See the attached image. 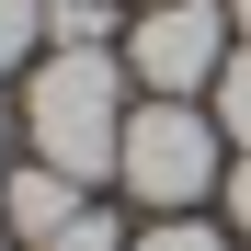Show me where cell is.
Returning a JSON list of instances; mask_svg holds the SVG:
<instances>
[{"label":"cell","mask_w":251,"mask_h":251,"mask_svg":"<svg viewBox=\"0 0 251 251\" xmlns=\"http://www.w3.org/2000/svg\"><path fill=\"white\" fill-rule=\"evenodd\" d=\"M240 57V23H228V0H149V23L126 34V69L149 80L160 103H194V92H217V69Z\"/></svg>","instance_id":"cell-3"},{"label":"cell","mask_w":251,"mask_h":251,"mask_svg":"<svg viewBox=\"0 0 251 251\" xmlns=\"http://www.w3.org/2000/svg\"><path fill=\"white\" fill-rule=\"evenodd\" d=\"M126 251H228V240H217V228H205V217H160L149 240H126Z\"/></svg>","instance_id":"cell-9"},{"label":"cell","mask_w":251,"mask_h":251,"mask_svg":"<svg viewBox=\"0 0 251 251\" xmlns=\"http://www.w3.org/2000/svg\"><path fill=\"white\" fill-rule=\"evenodd\" d=\"M217 149H228L217 114H194V103H137V114H126L114 172H126V194H137V205H172V217H183V205H205V194L228 183Z\"/></svg>","instance_id":"cell-2"},{"label":"cell","mask_w":251,"mask_h":251,"mask_svg":"<svg viewBox=\"0 0 251 251\" xmlns=\"http://www.w3.org/2000/svg\"><path fill=\"white\" fill-rule=\"evenodd\" d=\"M0 251H12V228H0Z\"/></svg>","instance_id":"cell-13"},{"label":"cell","mask_w":251,"mask_h":251,"mask_svg":"<svg viewBox=\"0 0 251 251\" xmlns=\"http://www.w3.org/2000/svg\"><path fill=\"white\" fill-rule=\"evenodd\" d=\"M46 57V0H0V69Z\"/></svg>","instance_id":"cell-7"},{"label":"cell","mask_w":251,"mask_h":251,"mask_svg":"<svg viewBox=\"0 0 251 251\" xmlns=\"http://www.w3.org/2000/svg\"><path fill=\"white\" fill-rule=\"evenodd\" d=\"M69 217H80V183H69V172H46V160H23V172L0 183V228H12V240H34V251H46Z\"/></svg>","instance_id":"cell-4"},{"label":"cell","mask_w":251,"mask_h":251,"mask_svg":"<svg viewBox=\"0 0 251 251\" xmlns=\"http://www.w3.org/2000/svg\"><path fill=\"white\" fill-rule=\"evenodd\" d=\"M114 34V0H46V46H103Z\"/></svg>","instance_id":"cell-5"},{"label":"cell","mask_w":251,"mask_h":251,"mask_svg":"<svg viewBox=\"0 0 251 251\" xmlns=\"http://www.w3.org/2000/svg\"><path fill=\"white\" fill-rule=\"evenodd\" d=\"M23 137H34V160L69 172V183L114 172V149H126V69H114V46H46V57H34V80H23Z\"/></svg>","instance_id":"cell-1"},{"label":"cell","mask_w":251,"mask_h":251,"mask_svg":"<svg viewBox=\"0 0 251 251\" xmlns=\"http://www.w3.org/2000/svg\"><path fill=\"white\" fill-rule=\"evenodd\" d=\"M205 114L228 126V149H251V46H240V57L217 69V103H205Z\"/></svg>","instance_id":"cell-6"},{"label":"cell","mask_w":251,"mask_h":251,"mask_svg":"<svg viewBox=\"0 0 251 251\" xmlns=\"http://www.w3.org/2000/svg\"><path fill=\"white\" fill-rule=\"evenodd\" d=\"M46 251H126V228H114V217H103V205H80V217H69V228H57V240H46Z\"/></svg>","instance_id":"cell-8"},{"label":"cell","mask_w":251,"mask_h":251,"mask_svg":"<svg viewBox=\"0 0 251 251\" xmlns=\"http://www.w3.org/2000/svg\"><path fill=\"white\" fill-rule=\"evenodd\" d=\"M0 160H12V114H0Z\"/></svg>","instance_id":"cell-12"},{"label":"cell","mask_w":251,"mask_h":251,"mask_svg":"<svg viewBox=\"0 0 251 251\" xmlns=\"http://www.w3.org/2000/svg\"><path fill=\"white\" fill-rule=\"evenodd\" d=\"M228 23H240V46H251V0H228Z\"/></svg>","instance_id":"cell-11"},{"label":"cell","mask_w":251,"mask_h":251,"mask_svg":"<svg viewBox=\"0 0 251 251\" xmlns=\"http://www.w3.org/2000/svg\"><path fill=\"white\" fill-rule=\"evenodd\" d=\"M217 194H228V217H240V228H251V149H240V160H228V183H217Z\"/></svg>","instance_id":"cell-10"}]
</instances>
